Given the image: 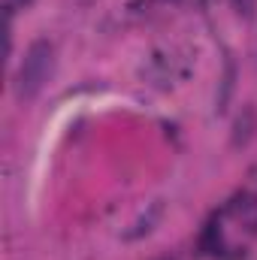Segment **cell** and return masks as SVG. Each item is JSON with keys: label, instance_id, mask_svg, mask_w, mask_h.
<instances>
[{"label": "cell", "instance_id": "6da1fadb", "mask_svg": "<svg viewBox=\"0 0 257 260\" xmlns=\"http://www.w3.org/2000/svg\"><path fill=\"white\" fill-rule=\"evenodd\" d=\"M52 70H55V49H52V43H46V40L30 43V49L24 52V61H21L18 73H15V94L21 100L37 97L43 91V85L49 82Z\"/></svg>", "mask_w": 257, "mask_h": 260}, {"label": "cell", "instance_id": "7a4b0ae2", "mask_svg": "<svg viewBox=\"0 0 257 260\" xmlns=\"http://www.w3.org/2000/svg\"><path fill=\"white\" fill-rule=\"evenodd\" d=\"M157 218H160V203H157V206L151 209V215H148V218H142V221H139V227H136V230H130V233H127V239H136V236L148 233V230H151V224H154Z\"/></svg>", "mask_w": 257, "mask_h": 260}, {"label": "cell", "instance_id": "3957f363", "mask_svg": "<svg viewBox=\"0 0 257 260\" xmlns=\"http://www.w3.org/2000/svg\"><path fill=\"white\" fill-rule=\"evenodd\" d=\"M236 9H239L245 18H251V15H254V0H236Z\"/></svg>", "mask_w": 257, "mask_h": 260}, {"label": "cell", "instance_id": "277c9868", "mask_svg": "<svg viewBox=\"0 0 257 260\" xmlns=\"http://www.w3.org/2000/svg\"><path fill=\"white\" fill-rule=\"evenodd\" d=\"M24 3H30V0H6V9H12V6H24Z\"/></svg>", "mask_w": 257, "mask_h": 260}]
</instances>
